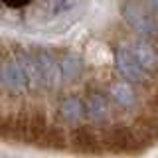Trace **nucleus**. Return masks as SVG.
I'll return each mask as SVG.
<instances>
[{
    "instance_id": "8",
    "label": "nucleus",
    "mask_w": 158,
    "mask_h": 158,
    "mask_svg": "<svg viewBox=\"0 0 158 158\" xmlns=\"http://www.w3.org/2000/svg\"><path fill=\"white\" fill-rule=\"evenodd\" d=\"M131 52L135 53V57L142 63V67L148 71H156L158 69V52L154 49V46L146 42V40H138L131 46Z\"/></svg>"
},
{
    "instance_id": "7",
    "label": "nucleus",
    "mask_w": 158,
    "mask_h": 158,
    "mask_svg": "<svg viewBox=\"0 0 158 158\" xmlns=\"http://www.w3.org/2000/svg\"><path fill=\"white\" fill-rule=\"evenodd\" d=\"M109 97H111V101L121 109H132L138 101L136 91L132 89V85L128 81H118L115 85H111L109 87Z\"/></svg>"
},
{
    "instance_id": "11",
    "label": "nucleus",
    "mask_w": 158,
    "mask_h": 158,
    "mask_svg": "<svg viewBox=\"0 0 158 158\" xmlns=\"http://www.w3.org/2000/svg\"><path fill=\"white\" fill-rule=\"evenodd\" d=\"M144 4L152 10H158V0H144Z\"/></svg>"
},
{
    "instance_id": "10",
    "label": "nucleus",
    "mask_w": 158,
    "mask_h": 158,
    "mask_svg": "<svg viewBox=\"0 0 158 158\" xmlns=\"http://www.w3.org/2000/svg\"><path fill=\"white\" fill-rule=\"evenodd\" d=\"M2 2L10 8H22V6H26L30 0H2Z\"/></svg>"
},
{
    "instance_id": "1",
    "label": "nucleus",
    "mask_w": 158,
    "mask_h": 158,
    "mask_svg": "<svg viewBox=\"0 0 158 158\" xmlns=\"http://www.w3.org/2000/svg\"><path fill=\"white\" fill-rule=\"evenodd\" d=\"M121 14L125 18V22L131 26L140 38H156L158 36V24L152 12L148 10L146 4L138 2V0H127L121 6Z\"/></svg>"
},
{
    "instance_id": "4",
    "label": "nucleus",
    "mask_w": 158,
    "mask_h": 158,
    "mask_svg": "<svg viewBox=\"0 0 158 158\" xmlns=\"http://www.w3.org/2000/svg\"><path fill=\"white\" fill-rule=\"evenodd\" d=\"M36 65H38V83L44 89H56L63 81L59 61L53 56H49V53H38Z\"/></svg>"
},
{
    "instance_id": "2",
    "label": "nucleus",
    "mask_w": 158,
    "mask_h": 158,
    "mask_svg": "<svg viewBox=\"0 0 158 158\" xmlns=\"http://www.w3.org/2000/svg\"><path fill=\"white\" fill-rule=\"evenodd\" d=\"M0 81H2V87L6 89L12 95H18V93H24L30 85V75L24 69V65L20 63V59L12 57L6 59L0 67Z\"/></svg>"
},
{
    "instance_id": "3",
    "label": "nucleus",
    "mask_w": 158,
    "mask_h": 158,
    "mask_svg": "<svg viewBox=\"0 0 158 158\" xmlns=\"http://www.w3.org/2000/svg\"><path fill=\"white\" fill-rule=\"evenodd\" d=\"M115 65L117 71L123 75V79L128 83H142L146 81L150 71L142 67V63L135 57L131 48H118L115 52Z\"/></svg>"
},
{
    "instance_id": "5",
    "label": "nucleus",
    "mask_w": 158,
    "mask_h": 158,
    "mask_svg": "<svg viewBox=\"0 0 158 158\" xmlns=\"http://www.w3.org/2000/svg\"><path fill=\"white\" fill-rule=\"evenodd\" d=\"M111 97H105L103 93H89L85 99L87 118L93 123H105L111 117Z\"/></svg>"
},
{
    "instance_id": "9",
    "label": "nucleus",
    "mask_w": 158,
    "mask_h": 158,
    "mask_svg": "<svg viewBox=\"0 0 158 158\" xmlns=\"http://www.w3.org/2000/svg\"><path fill=\"white\" fill-rule=\"evenodd\" d=\"M59 67H61V77L65 83H71L75 79L81 77L83 73V61L79 56H73V53H67L59 59Z\"/></svg>"
},
{
    "instance_id": "6",
    "label": "nucleus",
    "mask_w": 158,
    "mask_h": 158,
    "mask_svg": "<svg viewBox=\"0 0 158 158\" xmlns=\"http://www.w3.org/2000/svg\"><path fill=\"white\" fill-rule=\"evenodd\" d=\"M59 117L63 123L69 125H77L79 121L87 117V109H85V101H81L79 97H65L59 105Z\"/></svg>"
}]
</instances>
